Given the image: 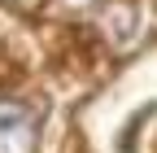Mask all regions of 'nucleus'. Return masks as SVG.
<instances>
[{"instance_id":"obj_1","label":"nucleus","mask_w":157,"mask_h":153,"mask_svg":"<svg viewBox=\"0 0 157 153\" xmlns=\"http://www.w3.org/2000/svg\"><path fill=\"white\" fill-rule=\"evenodd\" d=\"M26 131H31L26 109H17V105H0V153H9V140H22V144H26Z\"/></svg>"}]
</instances>
